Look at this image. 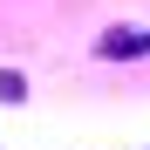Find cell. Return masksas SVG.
Here are the masks:
<instances>
[{"label": "cell", "instance_id": "obj_1", "mask_svg": "<svg viewBox=\"0 0 150 150\" xmlns=\"http://www.w3.org/2000/svg\"><path fill=\"white\" fill-rule=\"evenodd\" d=\"M103 62H130V55H150V28H116L103 34V48H96Z\"/></svg>", "mask_w": 150, "mask_h": 150}, {"label": "cell", "instance_id": "obj_2", "mask_svg": "<svg viewBox=\"0 0 150 150\" xmlns=\"http://www.w3.org/2000/svg\"><path fill=\"white\" fill-rule=\"evenodd\" d=\"M0 96H7V103H21V96H28V75H14V68H7V75H0Z\"/></svg>", "mask_w": 150, "mask_h": 150}]
</instances>
